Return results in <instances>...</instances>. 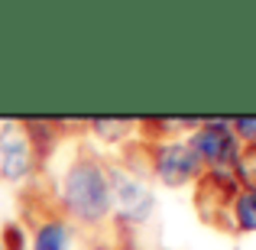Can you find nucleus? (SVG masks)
<instances>
[{"label": "nucleus", "instance_id": "obj_6", "mask_svg": "<svg viewBox=\"0 0 256 250\" xmlns=\"http://www.w3.org/2000/svg\"><path fill=\"white\" fill-rule=\"evenodd\" d=\"M194 185H198V195H194L198 214L208 224L227 227V208H230V198L240 192V182L234 179V169H204Z\"/></svg>", "mask_w": 256, "mask_h": 250}, {"label": "nucleus", "instance_id": "obj_1", "mask_svg": "<svg viewBox=\"0 0 256 250\" xmlns=\"http://www.w3.org/2000/svg\"><path fill=\"white\" fill-rule=\"evenodd\" d=\"M58 205L62 218L78 227H104L110 221V182L107 166L91 153L72 159L58 182Z\"/></svg>", "mask_w": 256, "mask_h": 250}, {"label": "nucleus", "instance_id": "obj_2", "mask_svg": "<svg viewBox=\"0 0 256 250\" xmlns=\"http://www.w3.org/2000/svg\"><path fill=\"white\" fill-rule=\"evenodd\" d=\"M107 182H110V221H117V227H140L152 218L156 198L143 175L114 163L107 166Z\"/></svg>", "mask_w": 256, "mask_h": 250}, {"label": "nucleus", "instance_id": "obj_10", "mask_svg": "<svg viewBox=\"0 0 256 250\" xmlns=\"http://www.w3.org/2000/svg\"><path fill=\"white\" fill-rule=\"evenodd\" d=\"M234 179L240 182V188H253L256 192V143L240 146V156L234 163Z\"/></svg>", "mask_w": 256, "mask_h": 250}, {"label": "nucleus", "instance_id": "obj_11", "mask_svg": "<svg viewBox=\"0 0 256 250\" xmlns=\"http://www.w3.org/2000/svg\"><path fill=\"white\" fill-rule=\"evenodd\" d=\"M0 244L4 250H30V231L20 221H6L0 227Z\"/></svg>", "mask_w": 256, "mask_h": 250}, {"label": "nucleus", "instance_id": "obj_3", "mask_svg": "<svg viewBox=\"0 0 256 250\" xmlns=\"http://www.w3.org/2000/svg\"><path fill=\"white\" fill-rule=\"evenodd\" d=\"M146 166H150V172L156 175L162 185H169V188L192 185V182H198L201 172H204L201 159L194 156V150L188 146L185 137L150 143V163Z\"/></svg>", "mask_w": 256, "mask_h": 250}, {"label": "nucleus", "instance_id": "obj_13", "mask_svg": "<svg viewBox=\"0 0 256 250\" xmlns=\"http://www.w3.org/2000/svg\"><path fill=\"white\" fill-rule=\"evenodd\" d=\"M0 250H4V244H0Z\"/></svg>", "mask_w": 256, "mask_h": 250}, {"label": "nucleus", "instance_id": "obj_4", "mask_svg": "<svg viewBox=\"0 0 256 250\" xmlns=\"http://www.w3.org/2000/svg\"><path fill=\"white\" fill-rule=\"evenodd\" d=\"M188 146L204 169H234L240 156V140L230 130V117H204L188 133Z\"/></svg>", "mask_w": 256, "mask_h": 250}, {"label": "nucleus", "instance_id": "obj_5", "mask_svg": "<svg viewBox=\"0 0 256 250\" xmlns=\"http://www.w3.org/2000/svg\"><path fill=\"white\" fill-rule=\"evenodd\" d=\"M36 146L26 133L23 120H4L0 124V179L6 185H23L36 172Z\"/></svg>", "mask_w": 256, "mask_h": 250}, {"label": "nucleus", "instance_id": "obj_9", "mask_svg": "<svg viewBox=\"0 0 256 250\" xmlns=\"http://www.w3.org/2000/svg\"><path fill=\"white\" fill-rule=\"evenodd\" d=\"M91 133L98 140H107V143H124L130 137V130L136 127V120H120V117H98V120H88Z\"/></svg>", "mask_w": 256, "mask_h": 250}, {"label": "nucleus", "instance_id": "obj_12", "mask_svg": "<svg viewBox=\"0 0 256 250\" xmlns=\"http://www.w3.org/2000/svg\"><path fill=\"white\" fill-rule=\"evenodd\" d=\"M230 130L240 140V146L256 143V117H230Z\"/></svg>", "mask_w": 256, "mask_h": 250}, {"label": "nucleus", "instance_id": "obj_8", "mask_svg": "<svg viewBox=\"0 0 256 250\" xmlns=\"http://www.w3.org/2000/svg\"><path fill=\"white\" fill-rule=\"evenodd\" d=\"M227 227L237 231V234H253L256 231V192L253 188H240V192L230 198Z\"/></svg>", "mask_w": 256, "mask_h": 250}, {"label": "nucleus", "instance_id": "obj_7", "mask_svg": "<svg viewBox=\"0 0 256 250\" xmlns=\"http://www.w3.org/2000/svg\"><path fill=\"white\" fill-rule=\"evenodd\" d=\"M75 240V227L62 214H46L30 234V250H68Z\"/></svg>", "mask_w": 256, "mask_h": 250}]
</instances>
